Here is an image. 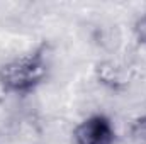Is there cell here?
Masks as SVG:
<instances>
[{"label":"cell","mask_w":146,"mask_h":144,"mask_svg":"<svg viewBox=\"0 0 146 144\" xmlns=\"http://www.w3.org/2000/svg\"><path fill=\"white\" fill-rule=\"evenodd\" d=\"M48 75L49 48L48 44H41L0 66V87L12 95H29L46 81Z\"/></svg>","instance_id":"6da1fadb"},{"label":"cell","mask_w":146,"mask_h":144,"mask_svg":"<svg viewBox=\"0 0 146 144\" xmlns=\"http://www.w3.org/2000/svg\"><path fill=\"white\" fill-rule=\"evenodd\" d=\"M95 80L99 87L112 93L126 92L134 81V63L131 59L106 58L95 66Z\"/></svg>","instance_id":"7a4b0ae2"},{"label":"cell","mask_w":146,"mask_h":144,"mask_svg":"<svg viewBox=\"0 0 146 144\" xmlns=\"http://www.w3.org/2000/svg\"><path fill=\"white\" fill-rule=\"evenodd\" d=\"M73 144H115L114 122L106 114L87 115L72 131Z\"/></svg>","instance_id":"3957f363"},{"label":"cell","mask_w":146,"mask_h":144,"mask_svg":"<svg viewBox=\"0 0 146 144\" xmlns=\"http://www.w3.org/2000/svg\"><path fill=\"white\" fill-rule=\"evenodd\" d=\"M95 44L106 53H117L122 44V34L115 26H102L94 32Z\"/></svg>","instance_id":"277c9868"},{"label":"cell","mask_w":146,"mask_h":144,"mask_svg":"<svg viewBox=\"0 0 146 144\" xmlns=\"http://www.w3.org/2000/svg\"><path fill=\"white\" fill-rule=\"evenodd\" d=\"M127 136L131 144H146V112L129 120Z\"/></svg>","instance_id":"5b68a950"},{"label":"cell","mask_w":146,"mask_h":144,"mask_svg":"<svg viewBox=\"0 0 146 144\" xmlns=\"http://www.w3.org/2000/svg\"><path fill=\"white\" fill-rule=\"evenodd\" d=\"M133 34H134V37H136V41H138L141 46L146 48V14L141 15V17H138V19L134 20Z\"/></svg>","instance_id":"8992f818"}]
</instances>
